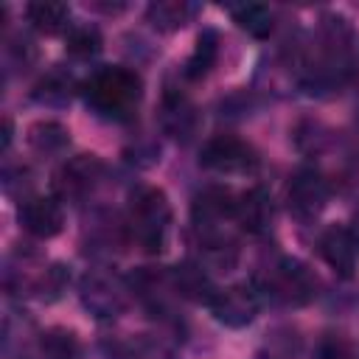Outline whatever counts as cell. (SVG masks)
<instances>
[{"instance_id":"1","label":"cell","mask_w":359,"mask_h":359,"mask_svg":"<svg viewBox=\"0 0 359 359\" xmlns=\"http://www.w3.org/2000/svg\"><path fill=\"white\" fill-rule=\"evenodd\" d=\"M143 98V81L135 70L112 65L98 67L84 81V101L90 109L109 121H129Z\"/></svg>"},{"instance_id":"2","label":"cell","mask_w":359,"mask_h":359,"mask_svg":"<svg viewBox=\"0 0 359 359\" xmlns=\"http://www.w3.org/2000/svg\"><path fill=\"white\" fill-rule=\"evenodd\" d=\"M126 224L137 247H143L146 252H160L165 247L168 227H171L168 196L154 185H137L129 194Z\"/></svg>"},{"instance_id":"3","label":"cell","mask_w":359,"mask_h":359,"mask_svg":"<svg viewBox=\"0 0 359 359\" xmlns=\"http://www.w3.org/2000/svg\"><path fill=\"white\" fill-rule=\"evenodd\" d=\"M266 292L286 306H306L317 294V280L311 269L297 258H280L266 278Z\"/></svg>"},{"instance_id":"4","label":"cell","mask_w":359,"mask_h":359,"mask_svg":"<svg viewBox=\"0 0 359 359\" xmlns=\"http://www.w3.org/2000/svg\"><path fill=\"white\" fill-rule=\"evenodd\" d=\"M79 300L93 317L112 320V317L123 314V309H126V286L118 278L93 269L79 283Z\"/></svg>"},{"instance_id":"5","label":"cell","mask_w":359,"mask_h":359,"mask_svg":"<svg viewBox=\"0 0 359 359\" xmlns=\"http://www.w3.org/2000/svg\"><path fill=\"white\" fill-rule=\"evenodd\" d=\"M199 163L216 174H250V171H255L258 157L250 143H244L233 135H219L202 146Z\"/></svg>"},{"instance_id":"6","label":"cell","mask_w":359,"mask_h":359,"mask_svg":"<svg viewBox=\"0 0 359 359\" xmlns=\"http://www.w3.org/2000/svg\"><path fill=\"white\" fill-rule=\"evenodd\" d=\"M325 202H328V185L317 171L303 168L289 180L286 208L297 222H314L323 213Z\"/></svg>"},{"instance_id":"7","label":"cell","mask_w":359,"mask_h":359,"mask_svg":"<svg viewBox=\"0 0 359 359\" xmlns=\"http://www.w3.org/2000/svg\"><path fill=\"white\" fill-rule=\"evenodd\" d=\"M104 163L95 154H76L67 163H62V168L53 177V185L62 199H81L98 185Z\"/></svg>"},{"instance_id":"8","label":"cell","mask_w":359,"mask_h":359,"mask_svg":"<svg viewBox=\"0 0 359 359\" xmlns=\"http://www.w3.org/2000/svg\"><path fill=\"white\" fill-rule=\"evenodd\" d=\"M208 306H210L213 317L222 325H227V328H244L258 314V294L250 286L236 283V286H227V289H216V294L210 297Z\"/></svg>"},{"instance_id":"9","label":"cell","mask_w":359,"mask_h":359,"mask_svg":"<svg viewBox=\"0 0 359 359\" xmlns=\"http://www.w3.org/2000/svg\"><path fill=\"white\" fill-rule=\"evenodd\" d=\"M20 224L36 238H53L65 227V210L56 196H31L20 205Z\"/></svg>"},{"instance_id":"10","label":"cell","mask_w":359,"mask_h":359,"mask_svg":"<svg viewBox=\"0 0 359 359\" xmlns=\"http://www.w3.org/2000/svg\"><path fill=\"white\" fill-rule=\"evenodd\" d=\"M356 241L351 236L348 227L342 224H331L320 233V255L325 258V264L339 275V278H353L356 272Z\"/></svg>"},{"instance_id":"11","label":"cell","mask_w":359,"mask_h":359,"mask_svg":"<svg viewBox=\"0 0 359 359\" xmlns=\"http://www.w3.org/2000/svg\"><path fill=\"white\" fill-rule=\"evenodd\" d=\"M236 222L250 236H264L272 227V196L261 185L247 188L236 199Z\"/></svg>"},{"instance_id":"12","label":"cell","mask_w":359,"mask_h":359,"mask_svg":"<svg viewBox=\"0 0 359 359\" xmlns=\"http://www.w3.org/2000/svg\"><path fill=\"white\" fill-rule=\"evenodd\" d=\"M160 118H163L165 132L174 135L177 140H188L196 132V109L177 90H168L163 95V112H160Z\"/></svg>"},{"instance_id":"13","label":"cell","mask_w":359,"mask_h":359,"mask_svg":"<svg viewBox=\"0 0 359 359\" xmlns=\"http://www.w3.org/2000/svg\"><path fill=\"white\" fill-rule=\"evenodd\" d=\"M171 286H174V292L180 294V297H188V300H205V303H210V297L216 294V286L210 283V278H208V272L202 269V266H196V264H180V266H174V272H171Z\"/></svg>"},{"instance_id":"14","label":"cell","mask_w":359,"mask_h":359,"mask_svg":"<svg viewBox=\"0 0 359 359\" xmlns=\"http://www.w3.org/2000/svg\"><path fill=\"white\" fill-rule=\"evenodd\" d=\"M194 14H196V6L185 0H157L146 8V20L157 31H180L185 22H191Z\"/></svg>"},{"instance_id":"15","label":"cell","mask_w":359,"mask_h":359,"mask_svg":"<svg viewBox=\"0 0 359 359\" xmlns=\"http://www.w3.org/2000/svg\"><path fill=\"white\" fill-rule=\"evenodd\" d=\"M25 17L28 22L42 31V34H59L67 28V20H70V8L67 3H59V0H36V3H28L25 6Z\"/></svg>"},{"instance_id":"16","label":"cell","mask_w":359,"mask_h":359,"mask_svg":"<svg viewBox=\"0 0 359 359\" xmlns=\"http://www.w3.org/2000/svg\"><path fill=\"white\" fill-rule=\"evenodd\" d=\"M219 59V34L213 28H205L199 36H196V45H194V53L188 56L185 62V76L188 79H202L210 73V67L216 65Z\"/></svg>"},{"instance_id":"17","label":"cell","mask_w":359,"mask_h":359,"mask_svg":"<svg viewBox=\"0 0 359 359\" xmlns=\"http://www.w3.org/2000/svg\"><path fill=\"white\" fill-rule=\"evenodd\" d=\"M230 17H233V22H236L241 31H247V34L255 36V39H264V36H269V31H272V11H269L266 6H261V3L230 6Z\"/></svg>"},{"instance_id":"18","label":"cell","mask_w":359,"mask_h":359,"mask_svg":"<svg viewBox=\"0 0 359 359\" xmlns=\"http://www.w3.org/2000/svg\"><path fill=\"white\" fill-rule=\"evenodd\" d=\"M39 351L45 359H81V345L73 331L67 328H50L39 339Z\"/></svg>"},{"instance_id":"19","label":"cell","mask_w":359,"mask_h":359,"mask_svg":"<svg viewBox=\"0 0 359 359\" xmlns=\"http://www.w3.org/2000/svg\"><path fill=\"white\" fill-rule=\"evenodd\" d=\"M65 48L70 56H79V59L95 56L101 50V34L93 25H73L65 34Z\"/></svg>"},{"instance_id":"20","label":"cell","mask_w":359,"mask_h":359,"mask_svg":"<svg viewBox=\"0 0 359 359\" xmlns=\"http://www.w3.org/2000/svg\"><path fill=\"white\" fill-rule=\"evenodd\" d=\"M28 140L39 154H56L67 146V132H65V126H59L53 121H45V123L31 126Z\"/></svg>"},{"instance_id":"21","label":"cell","mask_w":359,"mask_h":359,"mask_svg":"<svg viewBox=\"0 0 359 359\" xmlns=\"http://www.w3.org/2000/svg\"><path fill=\"white\" fill-rule=\"evenodd\" d=\"M34 98L42 101V104H53V107L65 104V101L70 98V79H67L65 73H59V70L48 73V76L34 87Z\"/></svg>"},{"instance_id":"22","label":"cell","mask_w":359,"mask_h":359,"mask_svg":"<svg viewBox=\"0 0 359 359\" xmlns=\"http://www.w3.org/2000/svg\"><path fill=\"white\" fill-rule=\"evenodd\" d=\"M314 359H359V356H356L353 345H351L345 337H339V334H325V337L320 339V345H317V356H314Z\"/></svg>"},{"instance_id":"23","label":"cell","mask_w":359,"mask_h":359,"mask_svg":"<svg viewBox=\"0 0 359 359\" xmlns=\"http://www.w3.org/2000/svg\"><path fill=\"white\" fill-rule=\"evenodd\" d=\"M67 269L65 266H59V264H53L50 269H45V275H42V280H39V292H42V297H48V300H56L59 294H62V289L67 286Z\"/></svg>"},{"instance_id":"24","label":"cell","mask_w":359,"mask_h":359,"mask_svg":"<svg viewBox=\"0 0 359 359\" xmlns=\"http://www.w3.org/2000/svg\"><path fill=\"white\" fill-rule=\"evenodd\" d=\"M11 143V118H3V151L8 149Z\"/></svg>"},{"instance_id":"25","label":"cell","mask_w":359,"mask_h":359,"mask_svg":"<svg viewBox=\"0 0 359 359\" xmlns=\"http://www.w3.org/2000/svg\"><path fill=\"white\" fill-rule=\"evenodd\" d=\"M351 236H353V241H356V247H359V210L353 213V219H351Z\"/></svg>"},{"instance_id":"26","label":"cell","mask_w":359,"mask_h":359,"mask_svg":"<svg viewBox=\"0 0 359 359\" xmlns=\"http://www.w3.org/2000/svg\"><path fill=\"white\" fill-rule=\"evenodd\" d=\"M255 359H280V356H275V353H258Z\"/></svg>"}]
</instances>
